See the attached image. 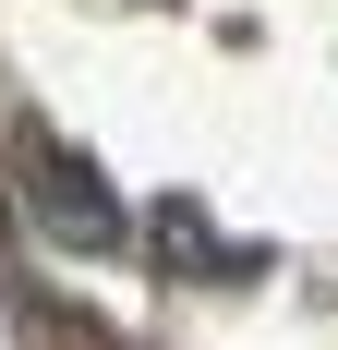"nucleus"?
Segmentation results:
<instances>
[{"label": "nucleus", "mask_w": 338, "mask_h": 350, "mask_svg": "<svg viewBox=\"0 0 338 350\" xmlns=\"http://www.w3.org/2000/svg\"><path fill=\"white\" fill-rule=\"evenodd\" d=\"M25 170H36V206H49V230L61 242H109L121 217H109V193H97V170H73L61 145H25Z\"/></svg>", "instance_id": "nucleus-1"}]
</instances>
